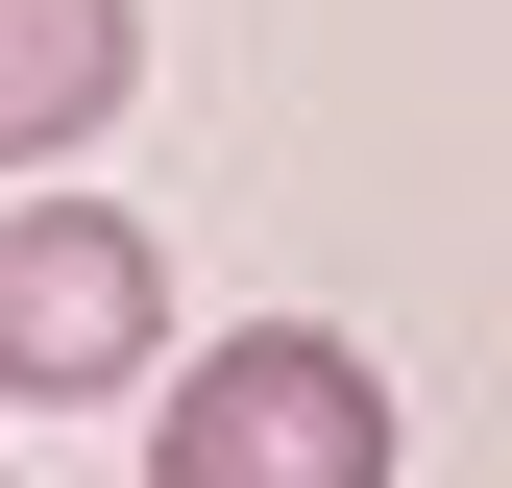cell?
I'll return each instance as SVG.
<instances>
[{"label": "cell", "instance_id": "3", "mask_svg": "<svg viewBox=\"0 0 512 488\" xmlns=\"http://www.w3.org/2000/svg\"><path fill=\"white\" fill-rule=\"evenodd\" d=\"M147 98V0H0V171H74Z\"/></svg>", "mask_w": 512, "mask_h": 488}, {"label": "cell", "instance_id": "1", "mask_svg": "<svg viewBox=\"0 0 512 488\" xmlns=\"http://www.w3.org/2000/svg\"><path fill=\"white\" fill-rule=\"evenodd\" d=\"M147 488H391V366L342 318H244L147 391Z\"/></svg>", "mask_w": 512, "mask_h": 488}, {"label": "cell", "instance_id": "2", "mask_svg": "<svg viewBox=\"0 0 512 488\" xmlns=\"http://www.w3.org/2000/svg\"><path fill=\"white\" fill-rule=\"evenodd\" d=\"M171 342V269L122 196H0V415H74V391H147Z\"/></svg>", "mask_w": 512, "mask_h": 488}]
</instances>
